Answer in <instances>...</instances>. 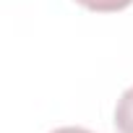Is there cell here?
Here are the masks:
<instances>
[{
  "label": "cell",
  "instance_id": "3957f363",
  "mask_svg": "<svg viewBox=\"0 0 133 133\" xmlns=\"http://www.w3.org/2000/svg\"><path fill=\"white\" fill-rule=\"evenodd\" d=\"M52 133H91V130H86V128H57Z\"/></svg>",
  "mask_w": 133,
  "mask_h": 133
},
{
  "label": "cell",
  "instance_id": "6da1fadb",
  "mask_svg": "<svg viewBox=\"0 0 133 133\" xmlns=\"http://www.w3.org/2000/svg\"><path fill=\"white\" fill-rule=\"evenodd\" d=\"M115 128L120 133H133V86L123 91L115 107Z\"/></svg>",
  "mask_w": 133,
  "mask_h": 133
},
{
  "label": "cell",
  "instance_id": "7a4b0ae2",
  "mask_svg": "<svg viewBox=\"0 0 133 133\" xmlns=\"http://www.w3.org/2000/svg\"><path fill=\"white\" fill-rule=\"evenodd\" d=\"M76 3H81L84 8L97 11V13H115V11L128 8L133 0H76Z\"/></svg>",
  "mask_w": 133,
  "mask_h": 133
}]
</instances>
